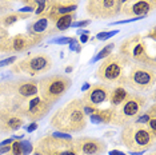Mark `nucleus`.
I'll use <instances>...</instances> for the list:
<instances>
[{"label": "nucleus", "mask_w": 156, "mask_h": 155, "mask_svg": "<svg viewBox=\"0 0 156 155\" xmlns=\"http://www.w3.org/2000/svg\"><path fill=\"white\" fill-rule=\"evenodd\" d=\"M48 124L55 131L67 134L81 132L88 124V119L87 115L84 114L81 99L79 98L71 99L63 107L58 108L51 115Z\"/></svg>", "instance_id": "1"}, {"label": "nucleus", "mask_w": 156, "mask_h": 155, "mask_svg": "<svg viewBox=\"0 0 156 155\" xmlns=\"http://www.w3.org/2000/svg\"><path fill=\"white\" fill-rule=\"evenodd\" d=\"M156 82L155 67H147L131 63L129 67L126 70L123 76L118 82L119 86L124 88H129L137 94H148L154 91Z\"/></svg>", "instance_id": "2"}, {"label": "nucleus", "mask_w": 156, "mask_h": 155, "mask_svg": "<svg viewBox=\"0 0 156 155\" xmlns=\"http://www.w3.org/2000/svg\"><path fill=\"white\" fill-rule=\"evenodd\" d=\"M156 140V134L151 132L145 124L128 123L120 131V143L131 153H144L152 149Z\"/></svg>", "instance_id": "3"}, {"label": "nucleus", "mask_w": 156, "mask_h": 155, "mask_svg": "<svg viewBox=\"0 0 156 155\" xmlns=\"http://www.w3.org/2000/svg\"><path fill=\"white\" fill-rule=\"evenodd\" d=\"M118 52L126 56L129 62L136 63V64L147 67L156 66L155 56L148 52V44L145 41V38L140 34L129 35L126 39H123L118 47Z\"/></svg>", "instance_id": "4"}, {"label": "nucleus", "mask_w": 156, "mask_h": 155, "mask_svg": "<svg viewBox=\"0 0 156 155\" xmlns=\"http://www.w3.org/2000/svg\"><path fill=\"white\" fill-rule=\"evenodd\" d=\"M9 67H11L9 72L13 75L35 78L51 71V68L54 67V59L47 52H36V54H30L22 59H17Z\"/></svg>", "instance_id": "5"}, {"label": "nucleus", "mask_w": 156, "mask_h": 155, "mask_svg": "<svg viewBox=\"0 0 156 155\" xmlns=\"http://www.w3.org/2000/svg\"><path fill=\"white\" fill-rule=\"evenodd\" d=\"M72 86V79L68 75L51 74L37 80V95L47 103L54 106L68 92Z\"/></svg>", "instance_id": "6"}, {"label": "nucleus", "mask_w": 156, "mask_h": 155, "mask_svg": "<svg viewBox=\"0 0 156 155\" xmlns=\"http://www.w3.org/2000/svg\"><path fill=\"white\" fill-rule=\"evenodd\" d=\"M148 102H150V99L144 96L143 94L129 92L126 100L119 107H116L115 116H113L111 124L115 127H124L128 123L135 122V119L145 110Z\"/></svg>", "instance_id": "7"}, {"label": "nucleus", "mask_w": 156, "mask_h": 155, "mask_svg": "<svg viewBox=\"0 0 156 155\" xmlns=\"http://www.w3.org/2000/svg\"><path fill=\"white\" fill-rule=\"evenodd\" d=\"M132 62H129L126 56L118 54L108 55L100 62L95 71V78L99 79L101 83L105 84H118L120 78L126 72V70L129 67Z\"/></svg>", "instance_id": "8"}, {"label": "nucleus", "mask_w": 156, "mask_h": 155, "mask_svg": "<svg viewBox=\"0 0 156 155\" xmlns=\"http://www.w3.org/2000/svg\"><path fill=\"white\" fill-rule=\"evenodd\" d=\"M47 35L44 34H17L0 40V54H23L40 44Z\"/></svg>", "instance_id": "9"}, {"label": "nucleus", "mask_w": 156, "mask_h": 155, "mask_svg": "<svg viewBox=\"0 0 156 155\" xmlns=\"http://www.w3.org/2000/svg\"><path fill=\"white\" fill-rule=\"evenodd\" d=\"M86 13L94 20H108L119 16V0H86Z\"/></svg>", "instance_id": "10"}, {"label": "nucleus", "mask_w": 156, "mask_h": 155, "mask_svg": "<svg viewBox=\"0 0 156 155\" xmlns=\"http://www.w3.org/2000/svg\"><path fill=\"white\" fill-rule=\"evenodd\" d=\"M13 95L20 98H31L37 95V80L32 78H17L2 83V96Z\"/></svg>", "instance_id": "11"}, {"label": "nucleus", "mask_w": 156, "mask_h": 155, "mask_svg": "<svg viewBox=\"0 0 156 155\" xmlns=\"http://www.w3.org/2000/svg\"><path fill=\"white\" fill-rule=\"evenodd\" d=\"M73 149L77 155H103L107 153V142L94 136H79L73 139Z\"/></svg>", "instance_id": "12"}, {"label": "nucleus", "mask_w": 156, "mask_h": 155, "mask_svg": "<svg viewBox=\"0 0 156 155\" xmlns=\"http://www.w3.org/2000/svg\"><path fill=\"white\" fill-rule=\"evenodd\" d=\"M51 110H52V104L43 100L39 95H35V96H31L27 100V104L24 107L22 115L26 118V121L37 123L39 121L44 119L51 112Z\"/></svg>", "instance_id": "13"}, {"label": "nucleus", "mask_w": 156, "mask_h": 155, "mask_svg": "<svg viewBox=\"0 0 156 155\" xmlns=\"http://www.w3.org/2000/svg\"><path fill=\"white\" fill-rule=\"evenodd\" d=\"M156 2L152 0H128L120 7L119 15L129 17H147L155 11Z\"/></svg>", "instance_id": "14"}, {"label": "nucleus", "mask_w": 156, "mask_h": 155, "mask_svg": "<svg viewBox=\"0 0 156 155\" xmlns=\"http://www.w3.org/2000/svg\"><path fill=\"white\" fill-rule=\"evenodd\" d=\"M109 92H111V86L105 83H95L91 84V87L86 91V94L81 98L83 104H88V106H94L98 107L101 103L108 102L109 98Z\"/></svg>", "instance_id": "15"}, {"label": "nucleus", "mask_w": 156, "mask_h": 155, "mask_svg": "<svg viewBox=\"0 0 156 155\" xmlns=\"http://www.w3.org/2000/svg\"><path fill=\"white\" fill-rule=\"evenodd\" d=\"M24 122H26V118L22 114L7 112L2 110V114H0V132L9 134L19 131L24 126Z\"/></svg>", "instance_id": "16"}, {"label": "nucleus", "mask_w": 156, "mask_h": 155, "mask_svg": "<svg viewBox=\"0 0 156 155\" xmlns=\"http://www.w3.org/2000/svg\"><path fill=\"white\" fill-rule=\"evenodd\" d=\"M28 99H30V98H20V96H13V95H3V99L0 102V110L7 111V112H17V114H22Z\"/></svg>", "instance_id": "17"}, {"label": "nucleus", "mask_w": 156, "mask_h": 155, "mask_svg": "<svg viewBox=\"0 0 156 155\" xmlns=\"http://www.w3.org/2000/svg\"><path fill=\"white\" fill-rule=\"evenodd\" d=\"M27 31H28V34H44V35H47V38L51 36V35L58 34V31L55 30L54 24L49 22L48 17H45L44 15L39 16L34 23L28 24Z\"/></svg>", "instance_id": "18"}, {"label": "nucleus", "mask_w": 156, "mask_h": 155, "mask_svg": "<svg viewBox=\"0 0 156 155\" xmlns=\"http://www.w3.org/2000/svg\"><path fill=\"white\" fill-rule=\"evenodd\" d=\"M115 107H108V108H98L94 114H91L90 122L94 124H111L115 116Z\"/></svg>", "instance_id": "19"}, {"label": "nucleus", "mask_w": 156, "mask_h": 155, "mask_svg": "<svg viewBox=\"0 0 156 155\" xmlns=\"http://www.w3.org/2000/svg\"><path fill=\"white\" fill-rule=\"evenodd\" d=\"M31 17V13H24L20 11H11L7 12L4 15H0V27L8 30L9 27H12L13 24H16L17 22L22 20H27Z\"/></svg>", "instance_id": "20"}, {"label": "nucleus", "mask_w": 156, "mask_h": 155, "mask_svg": "<svg viewBox=\"0 0 156 155\" xmlns=\"http://www.w3.org/2000/svg\"><path fill=\"white\" fill-rule=\"evenodd\" d=\"M129 91L127 88H124L123 86H119V84H115V87H111V92H109V98L108 102L111 104V107H119L120 104L126 100V98L128 96Z\"/></svg>", "instance_id": "21"}, {"label": "nucleus", "mask_w": 156, "mask_h": 155, "mask_svg": "<svg viewBox=\"0 0 156 155\" xmlns=\"http://www.w3.org/2000/svg\"><path fill=\"white\" fill-rule=\"evenodd\" d=\"M76 19V13L72 12V13H66V15H60L58 17V20L54 23V27L55 30L59 32H64V31H67L68 28H71V26H72V23L75 22Z\"/></svg>", "instance_id": "22"}, {"label": "nucleus", "mask_w": 156, "mask_h": 155, "mask_svg": "<svg viewBox=\"0 0 156 155\" xmlns=\"http://www.w3.org/2000/svg\"><path fill=\"white\" fill-rule=\"evenodd\" d=\"M116 45H118V44H116L115 41H111V43L105 44L104 47H103L101 50L99 51L98 54L95 55L94 58H92L91 60H90V64H94V63H96V62H99V60H103V59H104V58H107L108 55H111L112 52H113V50H115V48H116Z\"/></svg>", "instance_id": "23"}, {"label": "nucleus", "mask_w": 156, "mask_h": 155, "mask_svg": "<svg viewBox=\"0 0 156 155\" xmlns=\"http://www.w3.org/2000/svg\"><path fill=\"white\" fill-rule=\"evenodd\" d=\"M154 116H156V104L152 103L147 110H144L136 119H135V123H139V124H147L148 121H150L151 118H154Z\"/></svg>", "instance_id": "24"}, {"label": "nucleus", "mask_w": 156, "mask_h": 155, "mask_svg": "<svg viewBox=\"0 0 156 155\" xmlns=\"http://www.w3.org/2000/svg\"><path fill=\"white\" fill-rule=\"evenodd\" d=\"M31 155H59V154H51L44 146H41L39 142H36L34 144V151Z\"/></svg>", "instance_id": "25"}, {"label": "nucleus", "mask_w": 156, "mask_h": 155, "mask_svg": "<svg viewBox=\"0 0 156 155\" xmlns=\"http://www.w3.org/2000/svg\"><path fill=\"white\" fill-rule=\"evenodd\" d=\"M116 34H119V30H112V31H101L96 35L95 40H108L109 38L115 36Z\"/></svg>", "instance_id": "26"}, {"label": "nucleus", "mask_w": 156, "mask_h": 155, "mask_svg": "<svg viewBox=\"0 0 156 155\" xmlns=\"http://www.w3.org/2000/svg\"><path fill=\"white\" fill-rule=\"evenodd\" d=\"M20 146H22L23 155H30V154H32V151H34V144H32V142H31V140L22 139V142H20Z\"/></svg>", "instance_id": "27"}, {"label": "nucleus", "mask_w": 156, "mask_h": 155, "mask_svg": "<svg viewBox=\"0 0 156 155\" xmlns=\"http://www.w3.org/2000/svg\"><path fill=\"white\" fill-rule=\"evenodd\" d=\"M11 11H13V3L7 2V0H0V15H4Z\"/></svg>", "instance_id": "28"}, {"label": "nucleus", "mask_w": 156, "mask_h": 155, "mask_svg": "<svg viewBox=\"0 0 156 155\" xmlns=\"http://www.w3.org/2000/svg\"><path fill=\"white\" fill-rule=\"evenodd\" d=\"M73 36H60V38H54L49 40L51 44H59V45H66L68 44L71 40H72Z\"/></svg>", "instance_id": "29"}, {"label": "nucleus", "mask_w": 156, "mask_h": 155, "mask_svg": "<svg viewBox=\"0 0 156 155\" xmlns=\"http://www.w3.org/2000/svg\"><path fill=\"white\" fill-rule=\"evenodd\" d=\"M9 155H23L22 146H20L19 140H13L11 144V150H9Z\"/></svg>", "instance_id": "30"}, {"label": "nucleus", "mask_w": 156, "mask_h": 155, "mask_svg": "<svg viewBox=\"0 0 156 155\" xmlns=\"http://www.w3.org/2000/svg\"><path fill=\"white\" fill-rule=\"evenodd\" d=\"M49 2L56 5H77L80 0H49Z\"/></svg>", "instance_id": "31"}, {"label": "nucleus", "mask_w": 156, "mask_h": 155, "mask_svg": "<svg viewBox=\"0 0 156 155\" xmlns=\"http://www.w3.org/2000/svg\"><path fill=\"white\" fill-rule=\"evenodd\" d=\"M81 47H83V45H81L79 41H77V39H76V38H72V40H71L69 43H68V48H69L71 51L80 52V51H81Z\"/></svg>", "instance_id": "32"}, {"label": "nucleus", "mask_w": 156, "mask_h": 155, "mask_svg": "<svg viewBox=\"0 0 156 155\" xmlns=\"http://www.w3.org/2000/svg\"><path fill=\"white\" fill-rule=\"evenodd\" d=\"M16 60H17V56H15V55L9 56V58L3 59V60L0 62V68H2V67H9V66H12Z\"/></svg>", "instance_id": "33"}, {"label": "nucleus", "mask_w": 156, "mask_h": 155, "mask_svg": "<svg viewBox=\"0 0 156 155\" xmlns=\"http://www.w3.org/2000/svg\"><path fill=\"white\" fill-rule=\"evenodd\" d=\"M92 20L91 19H84V20H79V22H73L72 23V26L71 27H73V28H84V27H87V26H90Z\"/></svg>", "instance_id": "34"}, {"label": "nucleus", "mask_w": 156, "mask_h": 155, "mask_svg": "<svg viewBox=\"0 0 156 155\" xmlns=\"http://www.w3.org/2000/svg\"><path fill=\"white\" fill-rule=\"evenodd\" d=\"M148 127V130H150L151 132L156 134V116H154V118H151L150 121H148V123L145 124Z\"/></svg>", "instance_id": "35"}, {"label": "nucleus", "mask_w": 156, "mask_h": 155, "mask_svg": "<svg viewBox=\"0 0 156 155\" xmlns=\"http://www.w3.org/2000/svg\"><path fill=\"white\" fill-rule=\"evenodd\" d=\"M59 155H77V153L75 151V149H73V146H72V147H69V149H66V150L60 151Z\"/></svg>", "instance_id": "36"}, {"label": "nucleus", "mask_w": 156, "mask_h": 155, "mask_svg": "<svg viewBox=\"0 0 156 155\" xmlns=\"http://www.w3.org/2000/svg\"><path fill=\"white\" fill-rule=\"evenodd\" d=\"M35 130H37V123L36 122H31L30 124L26 127V131L27 132H32V131H35Z\"/></svg>", "instance_id": "37"}, {"label": "nucleus", "mask_w": 156, "mask_h": 155, "mask_svg": "<svg viewBox=\"0 0 156 155\" xmlns=\"http://www.w3.org/2000/svg\"><path fill=\"white\" fill-rule=\"evenodd\" d=\"M19 11L24 12V13H32V12H35V8L34 7H30V5H26V7H23V8H20Z\"/></svg>", "instance_id": "38"}, {"label": "nucleus", "mask_w": 156, "mask_h": 155, "mask_svg": "<svg viewBox=\"0 0 156 155\" xmlns=\"http://www.w3.org/2000/svg\"><path fill=\"white\" fill-rule=\"evenodd\" d=\"M145 35H147V36H144V38H147V39L150 38V39H152V40L155 41V39H156V36H155V27H152L150 30V32H147Z\"/></svg>", "instance_id": "39"}, {"label": "nucleus", "mask_w": 156, "mask_h": 155, "mask_svg": "<svg viewBox=\"0 0 156 155\" xmlns=\"http://www.w3.org/2000/svg\"><path fill=\"white\" fill-rule=\"evenodd\" d=\"M7 36H9L8 31H7L5 28L0 27V40H2V39H4V38H7Z\"/></svg>", "instance_id": "40"}, {"label": "nucleus", "mask_w": 156, "mask_h": 155, "mask_svg": "<svg viewBox=\"0 0 156 155\" xmlns=\"http://www.w3.org/2000/svg\"><path fill=\"white\" fill-rule=\"evenodd\" d=\"M12 142H13V139H12V138H7V139H4L2 143H0V147H4V146H11Z\"/></svg>", "instance_id": "41"}, {"label": "nucleus", "mask_w": 156, "mask_h": 155, "mask_svg": "<svg viewBox=\"0 0 156 155\" xmlns=\"http://www.w3.org/2000/svg\"><path fill=\"white\" fill-rule=\"evenodd\" d=\"M79 40H80V44H86L90 40V35H80Z\"/></svg>", "instance_id": "42"}, {"label": "nucleus", "mask_w": 156, "mask_h": 155, "mask_svg": "<svg viewBox=\"0 0 156 155\" xmlns=\"http://www.w3.org/2000/svg\"><path fill=\"white\" fill-rule=\"evenodd\" d=\"M11 150V146H4V147H0V155H4L7 153H9Z\"/></svg>", "instance_id": "43"}, {"label": "nucleus", "mask_w": 156, "mask_h": 155, "mask_svg": "<svg viewBox=\"0 0 156 155\" xmlns=\"http://www.w3.org/2000/svg\"><path fill=\"white\" fill-rule=\"evenodd\" d=\"M108 154L109 155H127L126 153H122V151H119V150H112V151H109Z\"/></svg>", "instance_id": "44"}, {"label": "nucleus", "mask_w": 156, "mask_h": 155, "mask_svg": "<svg viewBox=\"0 0 156 155\" xmlns=\"http://www.w3.org/2000/svg\"><path fill=\"white\" fill-rule=\"evenodd\" d=\"M90 87H91V83H84L83 84V86H81V91H84V92H86V91L88 90V88H90Z\"/></svg>", "instance_id": "45"}, {"label": "nucleus", "mask_w": 156, "mask_h": 155, "mask_svg": "<svg viewBox=\"0 0 156 155\" xmlns=\"http://www.w3.org/2000/svg\"><path fill=\"white\" fill-rule=\"evenodd\" d=\"M91 32L88 30H79L77 31V35H90Z\"/></svg>", "instance_id": "46"}, {"label": "nucleus", "mask_w": 156, "mask_h": 155, "mask_svg": "<svg viewBox=\"0 0 156 155\" xmlns=\"http://www.w3.org/2000/svg\"><path fill=\"white\" fill-rule=\"evenodd\" d=\"M73 71V66H67L66 67V74H71Z\"/></svg>", "instance_id": "47"}, {"label": "nucleus", "mask_w": 156, "mask_h": 155, "mask_svg": "<svg viewBox=\"0 0 156 155\" xmlns=\"http://www.w3.org/2000/svg\"><path fill=\"white\" fill-rule=\"evenodd\" d=\"M131 155H143V153H131Z\"/></svg>", "instance_id": "48"}, {"label": "nucleus", "mask_w": 156, "mask_h": 155, "mask_svg": "<svg viewBox=\"0 0 156 155\" xmlns=\"http://www.w3.org/2000/svg\"><path fill=\"white\" fill-rule=\"evenodd\" d=\"M127 2H128V0H120V4H122V5H123V4H124V3H127Z\"/></svg>", "instance_id": "49"}, {"label": "nucleus", "mask_w": 156, "mask_h": 155, "mask_svg": "<svg viewBox=\"0 0 156 155\" xmlns=\"http://www.w3.org/2000/svg\"><path fill=\"white\" fill-rule=\"evenodd\" d=\"M0 96H2V83H0Z\"/></svg>", "instance_id": "50"}, {"label": "nucleus", "mask_w": 156, "mask_h": 155, "mask_svg": "<svg viewBox=\"0 0 156 155\" xmlns=\"http://www.w3.org/2000/svg\"><path fill=\"white\" fill-rule=\"evenodd\" d=\"M147 155H156V154H155V153H148Z\"/></svg>", "instance_id": "51"}, {"label": "nucleus", "mask_w": 156, "mask_h": 155, "mask_svg": "<svg viewBox=\"0 0 156 155\" xmlns=\"http://www.w3.org/2000/svg\"><path fill=\"white\" fill-rule=\"evenodd\" d=\"M7 2H16V0H7Z\"/></svg>", "instance_id": "52"}, {"label": "nucleus", "mask_w": 156, "mask_h": 155, "mask_svg": "<svg viewBox=\"0 0 156 155\" xmlns=\"http://www.w3.org/2000/svg\"><path fill=\"white\" fill-rule=\"evenodd\" d=\"M152 2H156V0H152Z\"/></svg>", "instance_id": "53"}, {"label": "nucleus", "mask_w": 156, "mask_h": 155, "mask_svg": "<svg viewBox=\"0 0 156 155\" xmlns=\"http://www.w3.org/2000/svg\"><path fill=\"white\" fill-rule=\"evenodd\" d=\"M0 114H2V110H0Z\"/></svg>", "instance_id": "54"}]
</instances>
